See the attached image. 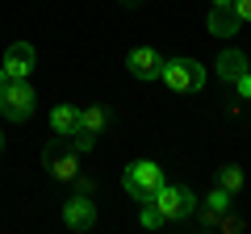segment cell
<instances>
[{
    "label": "cell",
    "mask_w": 251,
    "mask_h": 234,
    "mask_svg": "<svg viewBox=\"0 0 251 234\" xmlns=\"http://www.w3.org/2000/svg\"><path fill=\"white\" fill-rule=\"evenodd\" d=\"M0 71L9 75V80H29V75L38 71V50L29 42H13L9 50H4V67Z\"/></svg>",
    "instance_id": "7"
},
{
    "label": "cell",
    "mask_w": 251,
    "mask_h": 234,
    "mask_svg": "<svg viewBox=\"0 0 251 234\" xmlns=\"http://www.w3.org/2000/svg\"><path fill=\"white\" fill-rule=\"evenodd\" d=\"M239 29H243V21L234 17L230 4H209V34L230 38V34H239Z\"/></svg>",
    "instance_id": "10"
},
{
    "label": "cell",
    "mask_w": 251,
    "mask_h": 234,
    "mask_svg": "<svg viewBox=\"0 0 251 234\" xmlns=\"http://www.w3.org/2000/svg\"><path fill=\"white\" fill-rule=\"evenodd\" d=\"M75 126H80V109H75V105H54L50 109V134L67 138Z\"/></svg>",
    "instance_id": "13"
},
{
    "label": "cell",
    "mask_w": 251,
    "mask_h": 234,
    "mask_svg": "<svg viewBox=\"0 0 251 234\" xmlns=\"http://www.w3.org/2000/svg\"><path fill=\"white\" fill-rule=\"evenodd\" d=\"M159 184H163V167L155 159H134L130 167L122 171V188L130 192V197L143 205V201H151L155 192H159Z\"/></svg>",
    "instance_id": "2"
},
{
    "label": "cell",
    "mask_w": 251,
    "mask_h": 234,
    "mask_svg": "<svg viewBox=\"0 0 251 234\" xmlns=\"http://www.w3.org/2000/svg\"><path fill=\"white\" fill-rule=\"evenodd\" d=\"M38 109V92L29 80H4L0 84V113L9 121H29Z\"/></svg>",
    "instance_id": "3"
},
{
    "label": "cell",
    "mask_w": 251,
    "mask_h": 234,
    "mask_svg": "<svg viewBox=\"0 0 251 234\" xmlns=\"http://www.w3.org/2000/svg\"><path fill=\"white\" fill-rule=\"evenodd\" d=\"M214 230H226V234H239V230H247V222H243L239 213H230V209H226V213L218 217V226H214Z\"/></svg>",
    "instance_id": "17"
},
{
    "label": "cell",
    "mask_w": 251,
    "mask_h": 234,
    "mask_svg": "<svg viewBox=\"0 0 251 234\" xmlns=\"http://www.w3.org/2000/svg\"><path fill=\"white\" fill-rule=\"evenodd\" d=\"M63 226L67 230H92L97 226V201L88 192H75V197L63 201Z\"/></svg>",
    "instance_id": "6"
},
{
    "label": "cell",
    "mask_w": 251,
    "mask_h": 234,
    "mask_svg": "<svg viewBox=\"0 0 251 234\" xmlns=\"http://www.w3.org/2000/svg\"><path fill=\"white\" fill-rule=\"evenodd\" d=\"M138 222H143L147 230H159V226H168V222H163V213L155 209V201H143V209H138Z\"/></svg>",
    "instance_id": "15"
},
{
    "label": "cell",
    "mask_w": 251,
    "mask_h": 234,
    "mask_svg": "<svg viewBox=\"0 0 251 234\" xmlns=\"http://www.w3.org/2000/svg\"><path fill=\"white\" fill-rule=\"evenodd\" d=\"M218 184H222L226 192H243V167H239V163H226V167H218Z\"/></svg>",
    "instance_id": "14"
},
{
    "label": "cell",
    "mask_w": 251,
    "mask_h": 234,
    "mask_svg": "<svg viewBox=\"0 0 251 234\" xmlns=\"http://www.w3.org/2000/svg\"><path fill=\"white\" fill-rule=\"evenodd\" d=\"M247 67H251V63H247V54H243V50H222V54H218V63H214V71H218V80L234 84Z\"/></svg>",
    "instance_id": "11"
},
{
    "label": "cell",
    "mask_w": 251,
    "mask_h": 234,
    "mask_svg": "<svg viewBox=\"0 0 251 234\" xmlns=\"http://www.w3.org/2000/svg\"><path fill=\"white\" fill-rule=\"evenodd\" d=\"M126 71L134 75V80H159L163 54L155 50V46H134V50L126 54Z\"/></svg>",
    "instance_id": "8"
},
{
    "label": "cell",
    "mask_w": 251,
    "mask_h": 234,
    "mask_svg": "<svg viewBox=\"0 0 251 234\" xmlns=\"http://www.w3.org/2000/svg\"><path fill=\"white\" fill-rule=\"evenodd\" d=\"M42 167L50 171L59 184H75V176H80V151H75L67 138L54 134L50 142L42 146Z\"/></svg>",
    "instance_id": "1"
},
{
    "label": "cell",
    "mask_w": 251,
    "mask_h": 234,
    "mask_svg": "<svg viewBox=\"0 0 251 234\" xmlns=\"http://www.w3.org/2000/svg\"><path fill=\"white\" fill-rule=\"evenodd\" d=\"M230 197H234V192H226V188H222V184H218V188H214V192H209V201H197V209H193V213H197V222H201V226H205V230H214V226H218V217H222V213H226V209H230V205H234V201H230Z\"/></svg>",
    "instance_id": "9"
},
{
    "label": "cell",
    "mask_w": 251,
    "mask_h": 234,
    "mask_svg": "<svg viewBox=\"0 0 251 234\" xmlns=\"http://www.w3.org/2000/svg\"><path fill=\"white\" fill-rule=\"evenodd\" d=\"M80 126L88 130V134L100 138L109 126H113V109H109V105H84L80 109Z\"/></svg>",
    "instance_id": "12"
},
{
    "label": "cell",
    "mask_w": 251,
    "mask_h": 234,
    "mask_svg": "<svg viewBox=\"0 0 251 234\" xmlns=\"http://www.w3.org/2000/svg\"><path fill=\"white\" fill-rule=\"evenodd\" d=\"M209 4H234V0H209Z\"/></svg>",
    "instance_id": "20"
},
{
    "label": "cell",
    "mask_w": 251,
    "mask_h": 234,
    "mask_svg": "<svg viewBox=\"0 0 251 234\" xmlns=\"http://www.w3.org/2000/svg\"><path fill=\"white\" fill-rule=\"evenodd\" d=\"M155 209L163 213V222H184V217H193V209H197V192L188 188V184H159V192H155Z\"/></svg>",
    "instance_id": "4"
},
{
    "label": "cell",
    "mask_w": 251,
    "mask_h": 234,
    "mask_svg": "<svg viewBox=\"0 0 251 234\" xmlns=\"http://www.w3.org/2000/svg\"><path fill=\"white\" fill-rule=\"evenodd\" d=\"M0 151H4V134H0Z\"/></svg>",
    "instance_id": "21"
},
{
    "label": "cell",
    "mask_w": 251,
    "mask_h": 234,
    "mask_svg": "<svg viewBox=\"0 0 251 234\" xmlns=\"http://www.w3.org/2000/svg\"><path fill=\"white\" fill-rule=\"evenodd\" d=\"M67 142H72L75 151H92V146H97V134H88L84 126H75L72 134H67Z\"/></svg>",
    "instance_id": "16"
},
{
    "label": "cell",
    "mask_w": 251,
    "mask_h": 234,
    "mask_svg": "<svg viewBox=\"0 0 251 234\" xmlns=\"http://www.w3.org/2000/svg\"><path fill=\"white\" fill-rule=\"evenodd\" d=\"M117 4H122V9H138V4H143V0H117Z\"/></svg>",
    "instance_id": "19"
},
{
    "label": "cell",
    "mask_w": 251,
    "mask_h": 234,
    "mask_svg": "<svg viewBox=\"0 0 251 234\" xmlns=\"http://www.w3.org/2000/svg\"><path fill=\"white\" fill-rule=\"evenodd\" d=\"M230 9H234V17H239L243 25H251V0H234Z\"/></svg>",
    "instance_id": "18"
},
{
    "label": "cell",
    "mask_w": 251,
    "mask_h": 234,
    "mask_svg": "<svg viewBox=\"0 0 251 234\" xmlns=\"http://www.w3.org/2000/svg\"><path fill=\"white\" fill-rule=\"evenodd\" d=\"M159 80L168 84L172 92H201L205 88V67L197 59H163Z\"/></svg>",
    "instance_id": "5"
}]
</instances>
